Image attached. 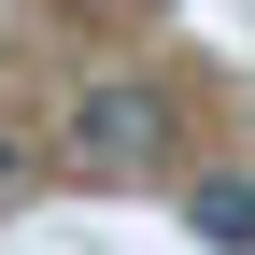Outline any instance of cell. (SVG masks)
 <instances>
[{"instance_id": "1", "label": "cell", "mask_w": 255, "mask_h": 255, "mask_svg": "<svg viewBox=\"0 0 255 255\" xmlns=\"http://www.w3.org/2000/svg\"><path fill=\"white\" fill-rule=\"evenodd\" d=\"M170 142H184V114H170L156 71H85V100H71V170L85 184H156Z\"/></svg>"}, {"instance_id": "2", "label": "cell", "mask_w": 255, "mask_h": 255, "mask_svg": "<svg viewBox=\"0 0 255 255\" xmlns=\"http://www.w3.org/2000/svg\"><path fill=\"white\" fill-rule=\"evenodd\" d=\"M184 227L213 255H255V184H184Z\"/></svg>"}, {"instance_id": "3", "label": "cell", "mask_w": 255, "mask_h": 255, "mask_svg": "<svg viewBox=\"0 0 255 255\" xmlns=\"http://www.w3.org/2000/svg\"><path fill=\"white\" fill-rule=\"evenodd\" d=\"M14 199H28V142L0 128V213H14Z\"/></svg>"}]
</instances>
